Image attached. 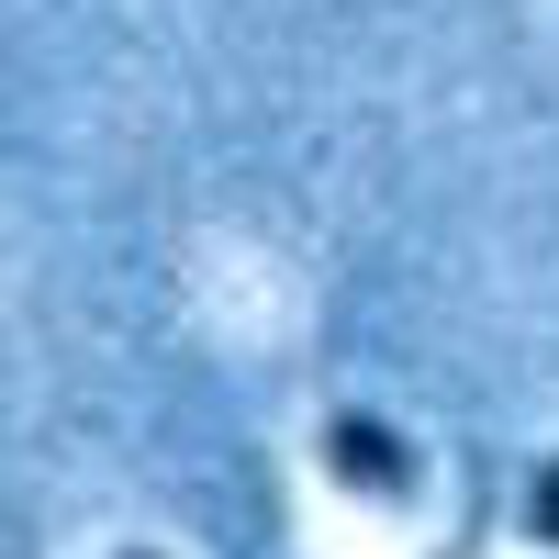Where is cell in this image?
<instances>
[{
    "mask_svg": "<svg viewBox=\"0 0 559 559\" xmlns=\"http://www.w3.org/2000/svg\"><path fill=\"white\" fill-rule=\"evenodd\" d=\"M313 459H324V481L358 492V503H403V492H414V448L381 426V414H324Z\"/></svg>",
    "mask_w": 559,
    "mask_h": 559,
    "instance_id": "1",
    "label": "cell"
},
{
    "mask_svg": "<svg viewBox=\"0 0 559 559\" xmlns=\"http://www.w3.org/2000/svg\"><path fill=\"white\" fill-rule=\"evenodd\" d=\"M526 537L559 548V459H537V471H526Z\"/></svg>",
    "mask_w": 559,
    "mask_h": 559,
    "instance_id": "2",
    "label": "cell"
},
{
    "mask_svg": "<svg viewBox=\"0 0 559 559\" xmlns=\"http://www.w3.org/2000/svg\"><path fill=\"white\" fill-rule=\"evenodd\" d=\"M123 559H146V548H123Z\"/></svg>",
    "mask_w": 559,
    "mask_h": 559,
    "instance_id": "3",
    "label": "cell"
}]
</instances>
